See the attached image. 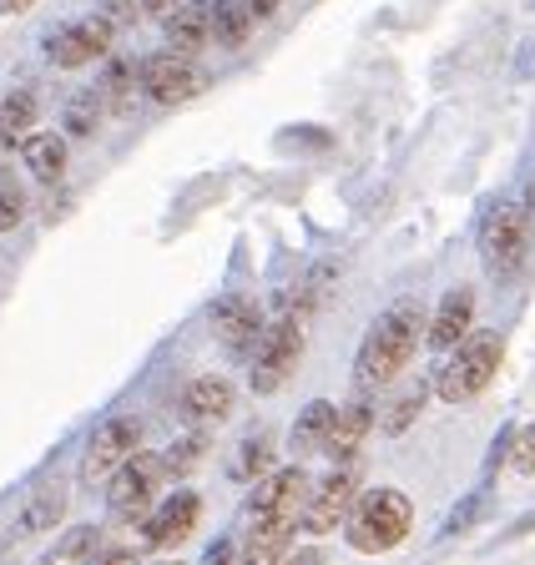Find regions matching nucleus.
Returning a JSON list of instances; mask_svg holds the SVG:
<instances>
[{
    "mask_svg": "<svg viewBox=\"0 0 535 565\" xmlns=\"http://www.w3.org/2000/svg\"><path fill=\"white\" fill-rule=\"evenodd\" d=\"M142 11L147 15H162V21H167V15L178 11V0H142Z\"/></svg>",
    "mask_w": 535,
    "mask_h": 565,
    "instance_id": "72a5a7b5",
    "label": "nucleus"
},
{
    "mask_svg": "<svg viewBox=\"0 0 535 565\" xmlns=\"http://www.w3.org/2000/svg\"><path fill=\"white\" fill-rule=\"evenodd\" d=\"M197 515H203V500H197L192 490L167 494L162 505L142 520V545H152V551H172V545H182L192 530H197Z\"/></svg>",
    "mask_w": 535,
    "mask_h": 565,
    "instance_id": "9b49d317",
    "label": "nucleus"
},
{
    "mask_svg": "<svg viewBox=\"0 0 535 565\" xmlns=\"http://www.w3.org/2000/svg\"><path fill=\"white\" fill-rule=\"evenodd\" d=\"M213 333H217V343H223L227 353H253L263 343V313H258V303L253 298H243V294H227V298H217L213 303Z\"/></svg>",
    "mask_w": 535,
    "mask_h": 565,
    "instance_id": "ddd939ff",
    "label": "nucleus"
},
{
    "mask_svg": "<svg viewBox=\"0 0 535 565\" xmlns=\"http://www.w3.org/2000/svg\"><path fill=\"white\" fill-rule=\"evenodd\" d=\"M233 565H253V561H248V555H243V561H233Z\"/></svg>",
    "mask_w": 535,
    "mask_h": 565,
    "instance_id": "58836bf2",
    "label": "nucleus"
},
{
    "mask_svg": "<svg viewBox=\"0 0 535 565\" xmlns=\"http://www.w3.org/2000/svg\"><path fill=\"white\" fill-rule=\"evenodd\" d=\"M370 429H374V409L364 399H354V404H344L339 409V419H333V435H329V455L333 459H349L364 439H370Z\"/></svg>",
    "mask_w": 535,
    "mask_h": 565,
    "instance_id": "aec40b11",
    "label": "nucleus"
},
{
    "mask_svg": "<svg viewBox=\"0 0 535 565\" xmlns=\"http://www.w3.org/2000/svg\"><path fill=\"white\" fill-rule=\"evenodd\" d=\"M197 459H203V439H182V449H172V455H167V470H192V465H197Z\"/></svg>",
    "mask_w": 535,
    "mask_h": 565,
    "instance_id": "7c9ffc66",
    "label": "nucleus"
},
{
    "mask_svg": "<svg viewBox=\"0 0 535 565\" xmlns=\"http://www.w3.org/2000/svg\"><path fill=\"white\" fill-rule=\"evenodd\" d=\"M409 530H415V505H409L399 490H370L359 494V505L349 510L344 520V535L354 551L364 555H384L394 545L405 541Z\"/></svg>",
    "mask_w": 535,
    "mask_h": 565,
    "instance_id": "f03ea898",
    "label": "nucleus"
},
{
    "mask_svg": "<svg viewBox=\"0 0 535 565\" xmlns=\"http://www.w3.org/2000/svg\"><path fill=\"white\" fill-rule=\"evenodd\" d=\"M354 505H359L354 470H333L329 480L313 484V494H309V505H303V520H298V525L309 530V535H329V530L344 525Z\"/></svg>",
    "mask_w": 535,
    "mask_h": 565,
    "instance_id": "9d476101",
    "label": "nucleus"
},
{
    "mask_svg": "<svg viewBox=\"0 0 535 565\" xmlns=\"http://www.w3.org/2000/svg\"><path fill=\"white\" fill-rule=\"evenodd\" d=\"M233 561H238V551H233V545H213V551H207V561L203 565H233Z\"/></svg>",
    "mask_w": 535,
    "mask_h": 565,
    "instance_id": "473e14b6",
    "label": "nucleus"
},
{
    "mask_svg": "<svg viewBox=\"0 0 535 565\" xmlns=\"http://www.w3.org/2000/svg\"><path fill=\"white\" fill-rule=\"evenodd\" d=\"M21 217H25V192L15 188L11 177H0V233H11Z\"/></svg>",
    "mask_w": 535,
    "mask_h": 565,
    "instance_id": "c85d7f7f",
    "label": "nucleus"
},
{
    "mask_svg": "<svg viewBox=\"0 0 535 565\" xmlns=\"http://www.w3.org/2000/svg\"><path fill=\"white\" fill-rule=\"evenodd\" d=\"M419 409H425V388H405V394H399V399L389 404V414H384V435H405L409 424L419 419Z\"/></svg>",
    "mask_w": 535,
    "mask_h": 565,
    "instance_id": "bb28decb",
    "label": "nucleus"
},
{
    "mask_svg": "<svg viewBox=\"0 0 535 565\" xmlns=\"http://www.w3.org/2000/svg\"><path fill=\"white\" fill-rule=\"evenodd\" d=\"M162 484H167V459L152 455V449H137L107 484L111 520H131V525L147 520L152 505H157V494H162Z\"/></svg>",
    "mask_w": 535,
    "mask_h": 565,
    "instance_id": "20e7f679",
    "label": "nucleus"
},
{
    "mask_svg": "<svg viewBox=\"0 0 535 565\" xmlns=\"http://www.w3.org/2000/svg\"><path fill=\"white\" fill-rule=\"evenodd\" d=\"M41 117V102L31 92H11L6 102H0V141H15V137H31V127H36Z\"/></svg>",
    "mask_w": 535,
    "mask_h": 565,
    "instance_id": "b1692460",
    "label": "nucleus"
},
{
    "mask_svg": "<svg viewBox=\"0 0 535 565\" xmlns=\"http://www.w3.org/2000/svg\"><path fill=\"white\" fill-rule=\"evenodd\" d=\"M111 35H117L111 15H86V21H76V25H61V31H51L46 56L56 61L61 71H76V66H86V61L107 56V51H111Z\"/></svg>",
    "mask_w": 535,
    "mask_h": 565,
    "instance_id": "1a4fd4ad",
    "label": "nucleus"
},
{
    "mask_svg": "<svg viewBox=\"0 0 535 565\" xmlns=\"http://www.w3.org/2000/svg\"><path fill=\"white\" fill-rule=\"evenodd\" d=\"M470 323H475V294L470 288H450L429 318V349H454V343L470 339Z\"/></svg>",
    "mask_w": 535,
    "mask_h": 565,
    "instance_id": "2eb2a0df",
    "label": "nucleus"
},
{
    "mask_svg": "<svg viewBox=\"0 0 535 565\" xmlns=\"http://www.w3.org/2000/svg\"><path fill=\"white\" fill-rule=\"evenodd\" d=\"M298 520L293 515H253V525H248V561L253 565H268V561H278V555H288V545H293V535H298Z\"/></svg>",
    "mask_w": 535,
    "mask_h": 565,
    "instance_id": "a211bd4d",
    "label": "nucleus"
},
{
    "mask_svg": "<svg viewBox=\"0 0 535 565\" xmlns=\"http://www.w3.org/2000/svg\"><path fill=\"white\" fill-rule=\"evenodd\" d=\"M429 333V318L415 298H399L389 313H379L364 343H359V359H354V379L359 388H384L409 369V359L419 353V339Z\"/></svg>",
    "mask_w": 535,
    "mask_h": 565,
    "instance_id": "f257e3e1",
    "label": "nucleus"
},
{
    "mask_svg": "<svg viewBox=\"0 0 535 565\" xmlns=\"http://www.w3.org/2000/svg\"><path fill=\"white\" fill-rule=\"evenodd\" d=\"M101 111H107L101 92H76L72 102H66V131H72V137H92V131L101 127Z\"/></svg>",
    "mask_w": 535,
    "mask_h": 565,
    "instance_id": "393cba45",
    "label": "nucleus"
},
{
    "mask_svg": "<svg viewBox=\"0 0 535 565\" xmlns=\"http://www.w3.org/2000/svg\"><path fill=\"white\" fill-rule=\"evenodd\" d=\"M36 0H0V15H25Z\"/></svg>",
    "mask_w": 535,
    "mask_h": 565,
    "instance_id": "c9c22d12",
    "label": "nucleus"
},
{
    "mask_svg": "<svg viewBox=\"0 0 535 565\" xmlns=\"http://www.w3.org/2000/svg\"><path fill=\"white\" fill-rule=\"evenodd\" d=\"M511 465H515V475L535 480V424L521 429V435H511Z\"/></svg>",
    "mask_w": 535,
    "mask_h": 565,
    "instance_id": "c756f323",
    "label": "nucleus"
},
{
    "mask_svg": "<svg viewBox=\"0 0 535 565\" xmlns=\"http://www.w3.org/2000/svg\"><path fill=\"white\" fill-rule=\"evenodd\" d=\"M500 359H505L500 333H470L464 343H454V359L440 369V379H435L440 399L445 404H470L475 394H485L490 379L500 374Z\"/></svg>",
    "mask_w": 535,
    "mask_h": 565,
    "instance_id": "7ed1b4c3",
    "label": "nucleus"
},
{
    "mask_svg": "<svg viewBox=\"0 0 535 565\" xmlns=\"http://www.w3.org/2000/svg\"><path fill=\"white\" fill-rule=\"evenodd\" d=\"M278 6H283V0H248V11L258 15V21H268V15H274Z\"/></svg>",
    "mask_w": 535,
    "mask_h": 565,
    "instance_id": "f704fd0d",
    "label": "nucleus"
},
{
    "mask_svg": "<svg viewBox=\"0 0 535 565\" xmlns=\"http://www.w3.org/2000/svg\"><path fill=\"white\" fill-rule=\"evenodd\" d=\"M213 41V6L207 0H188L167 15V51L178 56H197V51Z\"/></svg>",
    "mask_w": 535,
    "mask_h": 565,
    "instance_id": "dca6fc26",
    "label": "nucleus"
},
{
    "mask_svg": "<svg viewBox=\"0 0 535 565\" xmlns=\"http://www.w3.org/2000/svg\"><path fill=\"white\" fill-rule=\"evenodd\" d=\"M96 555H101V525H72L41 565H96Z\"/></svg>",
    "mask_w": 535,
    "mask_h": 565,
    "instance_id": "4be33fe9",
    "label": "nucleus"
},
{
    "mask_svg": "<svg viewBox=\"0 0 535 565\" xmlns=\"http://www.w3.org/2000/svg\"><path fill=\"white\" fill-rule=\"evenodd\" d=\"M96 565H142V561H137V551H101Z\"/></svg>",
    "mask_w": 535,
    "mask_h": 565,
    "instance_id": "2f4dec72",
    "label": "nucleus"
},
{
    "mask_svg": "<svg viewBox=\"0 0 535 565\" xmlns=\"http://www.w3.org/2000/svg\"><path fill=\"white\" fill-rule=\"evenodd\" d=\"M480 258L495 278H511L521 273V263L531 258V212L521 207H490L485 223H480Z\"/></svg>",
    "mask_w": 535,
    "mask_h": 565,
    "instance_id": "39448f33",
    "label": "nucleus"
},
{
    "mask_svg": "<svg viewBox=\"0 0 535 565\" xmlns=\"http://www.w3.org/2000/svg\"><path fill=\"white\" fill-rule=\"evenodd\" d=\"M525 212H531V223H535V177L525 182Z\"/></svg>",
    "mask_w": 535,
    "mask_h": 565,
    "instance_id": "4c0bfd02",
    "label": "nucleus"
},
{
    "mask_svg": "<svg viewBox=\"0 0 535 565\" xmlns=\"http://www.w3.org/2000/svg\"><path fill=\"white\" fill-rule=\"evenodd\" d=\"M131 76H137V71H131L127 61H117V66L107 71V82L96 86V92H101V102H107V111H127V106H131V92H137V82H131Z\"/></svg>",
    "mask_w": 535,
    "mask_h": 565,
    "instance_id": "a878e982",
    "label": "nucleus"
},
{
    "mask_svg": "<svg viewBox=\"0 0 535 565\" xmlns=\"http://www.w3.org/2000/svg\"><path fill=\"white\" fill-rule=\"evenodd\" d=\"M303 359V318H278L263 329V343H258V364H253V388L258 394H278L288 384V374L298 369Z\"/></svg>",
    "mask_w": 535,
    "mask_h": 565,
    "instance_id": "423d86ee",
    "label": "nucleus"
},
{
    "mask_svg": "<svg viewBox=\"0 0 535 565\" xmlns=\"http://www.w3.org/2000/svg\"><path fill=\"white\" fill-rule=\"evenodd\" d=\"M333 419H339V404H329V399H313L309 409L298 414L293 419V449L298 455H319V449H329Z\"/></svg>",
    "mask_w": 535,
    "mask_h": 565,
    "instance_id": "412c9836",
    "label": "nucleus"
},
{
    "mask_svg": "<svg viewBox=\"0 0 535 565\" xmlns=\"http://www.w3.org/2000/svg\"><path fill=\"white\" fill-rule=\"evenodd\" d=\"M313 494V480L303 465H288V470H268L253 490V515H293L303 520V505Z\"/></svg>",
    "mask_w": 535,
    "mask_h": 565,
    "instance_id": "f8f14e48",
    "label": "nucleus"
},
{
    "mask_svg": "<svg viewBox=\"0 0 535 565\" xmlns=\"http://www.w3.org/2000/svg\"><path fill=\"white\" fill-rule=\"evenodd\" d=\"M142 449V419H131V414H117L86 439V455H82V480L96 484V480H111V475L127 465L131 455Z\"/></svg>",
    "mask_w": 535,
    "mask_h": 565,
    "instance_id": "0eeeda50",
    "label": "nucleus"
},
{
    "mask_svg": "<svg viewBox=\"0 0 535 565\" xmlns=\"http://www.w3.org/2000/svg\"><path fill=\"white\" fill-rule=\"evenodd\" d=\"M253 21L258 15L248 11V0H213V41L227 51H238L243 41H248Z\"/></svg>",
    "mask_w": 535,
    "mask_h": 565,
    "instance_id": "5701e85b",
    "label": "nucleus"
},
{
    "mask_svg": "<svg viewBox=\"0 0 535 565\" xmlns=\"http://www.w3.org/2000/svg\"><path fill=\"white\" fill-rule=\"evenodd\" d=\"M283 565H319V555H313V551H298V555H283Z\"/></svg>",
    "mask_w": 535,
    "mask_h": 565,
    "instance_id": "e433bc0d",
    "label": "nucleus"
},
{
    "mask_svg": "<svg viewBox=\"0 0 535 565\" xmlns=\"http://www.w3.org/2000/svg\"><path fill=\"white\" fill-rule=\"evenodd\" d=\"M61 515H66V480H41L36 490L25 494V505L15 510L11 541H36V535L61 525Z\"/></svg>",
    "mask_w": 535,
    "mask_h": 565,
    "instance_id": "4468645a",
    "label": "nucleus"
},
{
    "mask_svg": "<svg viewBox=\"0 0 535 565\" xmlns=\"http://www.w3.org/2000/svg\"><path fill=\"white\" fill-rule=\"evenodd\" d=\"M233 404H238V394H233V384H227L223 374L192 379L188 394H182V414H188L192 424H223L227 414H233Z\"/></svg>",
    "mask_w": 535,
    "mask_h": 565,
    "instance_id": "f3484780",
    "label": "nucleus"
},
{
    "mask_svg": "<svg viewBox=\"0 0 535 565\" xmlns=\"http://www.w3.org/2000/svg\"><path fill=\"white\" fill-rule=\"evenodd\" d=\"M207 86V76L192 66V56H178V51H162V56L142 61V92L152 96L157 106H182Z\"/></svg>",
    "mask_w": 535,
    "mask_h": 565,
    "instance_id": "6e6552de",
    "label": "nucleus"
},
{
    "mask_svg": "<svg viewBox=\"0 0 535 565\" xmlns=\"http://www.w3.org/2000/svg\"><path fill=\"white\" fill-rule=\"evenodd\" d=\"M21 162L36 182H61V172H66V141L56 131H31L21 141Z\"/></svg>",
    "mask_w": 535,
    "mask_h": 565,
    "instance_id": "6ab92c4d",
    "label": "nucleus"
},
{
    "mask_svg": "<svg viewBox=\"0 0 535 565\" xmlns=\"http://www.w3.org/2000/svg\"><path fill=\"white\" fill-rule=\"evenodd\" d=\"M268 470H274V439H268V435L248 439V445H243V455H238V475H243V480H263Z\"/></svg>",
    "mask_w": 535,
    "mask_h": 565,
    "instance_id": "cd10ccee",
    "label": "nucleus"
},
{
    "mask_svg": "<svg viewBox=\"0 0 535 565\" xmlns=\"http://www.w3.org/2000/svg\"><path fill=\"white\" fill-rule=\"evenodd\" d=\"M167 565H182V561H167Z\"/></svg>",
    "mask_w": 535,
    "mask_h": 565,
    "instance_id": "ea45409f",
    "label": "nucleus"
}]
</instances>
